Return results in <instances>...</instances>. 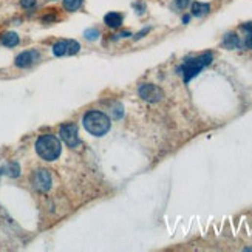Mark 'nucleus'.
<instances>
[{
  "label": "nucleus",
  "mask_w": 252,
  "mask_h": 252,
  "mask_svg": "<svg viewBox=\"0 0 252 252\" xmlns=\"http://www.w3.org/2000/svg\"><path fill=\"white\" fill-rule=\"evenodd\" d=\"M212 59H214V56L212 53H203L197 57H189L183 62V65L178 69V73L183 76L184 82H190L193 77L198 76V73L205 69V67L210 65Z\"/></svg>",
  "instance_id": "f257e3e1"
},
{
  "label": "nucleus",
  "mask_w": 252,
  "mask_h": 252,
  "mask_svg": "<svg viewBox=\"0 0 252 252\" xmlns=\"http://www.w3.org/2000/svg\"><path fill=\"white\" fill-rule=\"evenodd\" d=\"M84 127L93 137H104L112 127L110 118L102 112H87L84 116Z\"/></svg>",
  "instance_id": "f03ea898"
},
{
  "label": "nucleus",
  "mask_w": 252,
  "mask_h": 252,
  "mask_svg": "<svg viewBox=\"0 0 252 252\" xmlns=\"http://www.w3.org/2000/svg\"><path fill=\"white\" fill-rule=\"evenodd\" d=\"M36 152L44 161H56L61 157L62 145L54 135H42L36 141Z\"/></svg>",
  "instance_id": "7ed1b4c3"
},
{
  "label": "nucleus",
  "mask_w": 252,
  "mask_h": 252,
  "mask_svg": "<svg viewBox=\"0 0 252 252\" xmlns=\"http://www.w3.org/2000/svg\"><path fill=\"white\" fill-rule=\"evenodd\" d=\"M59 135L62 141L69 145L71 149H76L81 145V138H79V132H77V127L74 124H64L59 129Z\"/></svg>",
  "instance_id": "20e7f679"
},
{
  "label": "nucleus",
  "mask_w": 252,
  "mask_h": 252,
  "mask_svg": "<svg viewBox=\"0 0 252 252\" xmlns=\"http://www.w3.org/2000/svg\"><path fill=\"white\" fill-rule=\"evenodd\" d=\"M138 94L139 98L145 102H150V104H155V102H160L162 98H164V93L160 87L153 85V84H142L139 85L138 89Z\"/></svg>",
  "instance_id": "39448f33"
},
{
  "label": "nucleus",
  "mask_w": 252,
  "mask_h": 252,
  "mask_svg": "<svg viewBox=\"0 0 252 252\" xmlns=\"http://www.w3.org/2000/svg\"><path fill=\"white\" fill-rule=\"evenodd\" d=\"M31 183H33V187L41 192V193H45L51 189V175L50 172L45 170V169H39L33 173L31 177Z\"/></svg>",
  "instance_id": "423d86ee"
},
{
  "label": "nucleus",
  "mask_w": 252,
  "mask_h": 252,
  "mask_svg": "<svg viewBox=\"0 0 252 252\" xmlns=\"http://www.w3.org/2000/svg\"><path fill=\"white\" fill-rule=\"evenodd\" d=\"M81 45L76 41H59L53 45V54L61 57V56H73L79 51Z\"/></svg>",
  "instance_id": "0eeeda50"
},
{
  "label": "nucleus",
  "mask_w": 252,
  "mask_h": 252,
  "mask_svg": "<svg viewBox=\"0 0 252 252\" xmlns=\"http://www.w3.org/2000/svg\"><path fill=\"white\" fill-rule=\"evenodd\" d=\"M37 59H39L37 51H23L16 57L14 64L19 69H28V67H31Z\"/></svg>",
  "instance_id": "6e6552de"
},
{
  "label": "nucleus",
  "mask_w": 252,
  "mask_h": 252,
  "mask_svg": "<svg viewBox=\"0 0 252 252\" xmlns=\"http://www.w3.org/2000/svg\"><path fill=\"white\" fill-rule=\"evenodd\" d=\"M241 36H238L240 39V48H248V50H252V23H243L240 26Z\"/></svg>",
  "instance_id": "1a4fd4ad"
},
{
  "label": "nucleus",
  "mask_w": 252,
  "mask_h": 252,
  "mask_svg": "<svg viewBox=\"0 0 252 252\" xmlns=\"http://www.w3.org/2000/svg\"><path fill=\"white\" fill-rule=\"evenodd\" d=\"M104 22L110 28H119L122 25V16L119 13H109V14H105Z\"/></svg>",
  "instance_id": "9d476101"
},
{
  "label": "nucleus",
  "mask_w": 252,
  "mask_h": 252,
  "mask_svg": "<svg viewBox=\"0 0 252 252\" xmlns=\"http://www.w3.org/2000/svg\"><path fill=\"white\" fill-rule=\"evenodd\" d=\"M209 3H200V2H195L192 5V16H195V17H203V16H206L209 13Z\"/></svg>",
  "instance_id": "9b49d317"
},
{
  "label": "nucleus",
  "mask_w": 252,
  "mask_h": 252,
  "mask_svg": "<svg viewBox=\"0 0 252 252\" xmlns=\"http://www.w3.org/2000/svg\"><path fill=\"white\" fill-rule=\"evenodd\" d=\"M223 45L229 48V50H232V48H240V39L237 34H226L225 41H223Z\"/></svg>",
  "instance_id": "f8f14e48"
},
{
  "label": "nucleus",
  "mask_w": 252,
  "mask_h": 252,
  "mask_svg": "<svg viewBox=\"0 0 252 252\" xmlns=\"http://www.w3.org/2000/svg\"><path fill=\"white\" fill-rule=\"evenodd\" d=\"M2 44L8 48H11V46H16L19 44V36L16 33H6L3 34L2 37Z\"/></svg>",
  "instance_id": "ddd939ff"
},
{
  "label": "nucleus",
  "mask_w": 252,
  "mask_h": 252,
  "mask_svg": "<svg viewBox=\"0 0 252 252\" xmlns=\"http://www.w3.org/2000/svg\"><path fill=\"white\" fill-rule=\"evenodd\" d=\"M5 173L11 178H17L19 175H21V166H19L17 162H9L5 167Z\"/></svg>",
  "instance_id": "4468645a"
},
{
  "label": "nucleus",
  "mask_w": 252,
  "mask_h": 252,
  "mask_svg": "<svg viewBox=\"0 0 252 252\" xmlns=\"http://www.w3.org/2000/svg\"><path fill=\"white\" fill-rule=\"evenodd\" d=\"M82 5V0H64V8L67 11H77Z\"/></svg>",
  "instance_id": "2eb2a0df"
},
{
  "label": "nucleus",
  "mask_w": 252,
  "mask_h": 252,
  "mask_svg": "<svg viewBox=\"0 0 252 252\" xmlns=\"http://www.w3.org/2000/svg\"><path fill=\"white\" fill-rule=\"evenodd\" d=\"M99 36H101V33L96 30V28H89V30H85L84 31V37L87 39V41H98L99 39Z\"/></svg>",
  "instance_id": "dca6fc26"
},
{
  "label": "nucleus",
  "mask_w": 252,
  "mask_h": 252,
  "mask_svg": "<svg viewBox=\"0 0 252 252\" xmlns=\"http://www.w3.org/2000/svg\"><path fill=\"white\" fill-rule=\"evenodd\" d=\"M21 5L23 8H33L36 5V0H21Z\"/></svg>",
  "instance_id": "f3484780"
},
{
  "label": "nucleus",
  "mask_w": 252,
  "mask_h": 252,
  "mask_svg": "<svg viewBox=\"0 0 252 252\" xmlns=\"http://www.w3.org/2000/svg\"><path fill=\"white\" fill-rule=\"evenodd\" d=\"M175 5L178 9H184L189 5V0H175Z\"/></svg>",
  "instance_id": "a211bd4d"
},
{
  "label": "nucleus",
  "mask_w": 252,
  "mask_h": 252,
  "mask_svg": "<svg viewBox=\"0 0 252 252\" xmlns=\"http://www.w3.org/2000/svg\"><path fill=\"white\" fill-rule=\"evenodd\" d=\"M147 33H149V28H145L144 31H141V33H138V34H137V39H141V37H142L144 34H147Z\"/></svg>",
  "instance_id": "6ab92c4d"
},
{
  "label": "nucleus",
  "mask_w": 252,
  "mask_h": 252,
  "mask_svg": "<svg viewBox=\"0 0 252 252\" xmlns=\"http://www.w3.org/2000/svg\"><path fill=\"white\" fill-rule=\"evenodd\" d=\"M118 36H121V37H129V36H130V33L125 31V33H121V34H118Z\"/></svg>",
  "instance_id": "aec40b11"
},
{
  "label": "nucleus",
  "mask_w": 252,
  "mask_h": 252,
  "mask_svg": "<svg viewBox=\"0 0 252 252\" xmlns=\"http://www.w3.org/2000/svg\"><path fill=\"white\" fill-rule=\"evenodd\" d=\"M183 22H184V23H187V22H189V16L184 17V19H183Z\"/></svg>",
  "instance_id": "412c9836"
}]
</instances>
